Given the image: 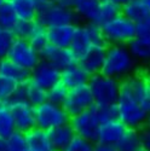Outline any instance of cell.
Listing matches in <instances>:
<instances>
[{"label": "cell", "mask_w": 150, "mask_h": 151, "mask_svg": "<svg viewBox=\"0 0 150 151\" xmlns=\"http://www.w3.org/2000/svg\"><path fill=\"white\" fill-rule=\"evenodd\" d=\"M138 62L130 53L125 45H109L105 50L104 63L101 74L119 81L137 73Z\"/></svg>", "instance_id": "obj_1"}, {"label": "cell", "mask_w": 150, "mask_h": 151, "mask_svg": "<svg viewBox=\"0 0 150 151\" xmlns=\"http://www.w3.org/2000/svg\"><path fill=\"white\" fill-rule=\"evenodd\" d=\"M119 117L118 120L128 129L139 131L144 127L148 114L139 106L133 97L120 87L119 98L116 102Z\"/></svg>", "instance_id": "obj_2"}, {"label": "cell", "mask_w": 150, "mask_h": 151, "mask_svg": "<svg viewBox=\"0 0 150 151\" xmlns=\"http://www.w3.org/2000/svg\"><path fill=\"white\" fill-rule=\"evenodd\" d=\"M87 87L92 94L93 103L98 106L116 104L120 91V81L105 76L103 74H94L90 76Z\"/></svg>", "instance_id": "obj_3"}, {"label": "cell", "mask_w": 150, "mask_h": 151, "mask_svg": "<svg viewBox=\"0 0 150 151\" xmlns=\"http://www.w3.org/2000/svg\"><path fill=\"white\" fill-rule=\"evenodd\" d=\"M107 45L127 46L136 37V24L122 15L116 16L101 26Z\"/></svg>", "instance_id": "obj_4"}, {"label": "cell", "mask_w": 150, "mask_h": 151, "mask_svg": "<svg viewBox=\"0 0 150 151\" xmlns=\"http://www.w3.org/2000/svg\"><path fill=\"white\" fill-rule=\"evenodd\" d=\"M34 119H35V127L51 131L59 126L69 123V116L62 105H57L53 103L46 102L34 108Z\"/></svg>", "instance_id": "obj_5"}, {"label": "cell", "mask_w": 150, "mask_h": 151, "mask_svg": "<svg viewBox=\"0 0 150 151\" xmlns=\"http://www.w3.org/2000/svg\"><path fill=\"white\" fill-rule=\"evenodd\" d=\"M35 22L45 28L59 27V26H78L81 23L79 17L75 15L71 9H67L59 6L57 4H52L44 10H39L36 12Z\"/></svg>", "instance_id": "obj_6"}, {"label": "cell", "mask_w": 150, "mask_h": 151, "mask_svg": "<svg viewBox=\"0 0 150 151\" xmlns=\"http://www.w3.org/2000/svg\"><path fill=\"white\" fill-rule=\"evenodd\" d=\"M120 87L126 90L139 104V106L149 114L150 112V80L148 74L137 71L136 74L120 81Z\"/></svg>", "instance_id": "obj_7"}, {"label": "cell", "mask_w": 150, "mask_h": 151, "mask_svg": "<svg viewBox=\"0 0 150 151\" xmlns=\"http://www.w3.org/2000/svg\"><path fill=\"white\" fill-rule=\"evenodd\" d=\"M69 124L75 135L96 143L97 132L101 124V120L97 114V106L93 104L91 108L82 111L81 114L70 117Z\"/></svg>", "instance_id": "obj_8"}, {"label": "cell", "mask_w": 150, "mask_h": 151, "mask_svg": "<svg viewBox=\"0 0 150 151\" xmlns=\"http://www.w3.org/2000/svg\"><path fill=\"white\" fill-rule=\"evenodd\" d=\"M9 60L27 70H33L40 62V56L29 45L28 40L15 39L6 57Z\"/></svg>", "instance_id": "obj_9"}, {"label": "cell", "mask_w": 150, "mask_h": 151, "mask_svg": "<svg viewBox=\"0 0 150 151\" xmlns=\"http://www.w3.org/2000/svg\"><path fill=\"white\" fill-rule=\"evenodd\" d=\"M93 104L94 103H93L92 94L87 85H85V86L76 87V88L69 90L66 100L62 104V108L64 109V111L67 112V115L69 117H73L81 114L82 111L87 110L89 108H91Z\"/></svg>", "instance_id": "obj_10"}, {"label": "cell", "mask_w": 150, "mask_h": 151, "mask_svg": "<svg viewBox=\"0 0 150 151\" xmlns=\"http://www.w3.org/2000/svg\"><path fill=\"white\" fill-rule=\"evenodd\" d=\"M29 80L36 86L41 87L43 90L47 91L61 82V70L52 65L51 63L40 59L36 67L30 70Z\"/></svg>", "instance_id": "obj_11"}, {"label": "cell", "mask_w": 150, "mask_h": 151, "mask_svg": "<svg viewBox=\"0 0 150 151\" xmlns=\"http://www.w3.org/2000/svg\"><path fill=\"white\" fill-rule=\"evenodd\" d=\"M11 114L14 116L16 131L26 133L35 127V119H34V108L27 103L26 100L19 102H11L7 103Z\"/></svg>", "instance_id": "obj_12"}, {"label": "cell", "mask_w": 150, "mask_h": 151, "mask_svg": "<svg viewBox=\"0 0 150 151\" xmlns=\"http://www.w3.org/2000/svg\"><path fill=\"white\" fill-rule=\"evenodd\" d=\"M40 59H44L52 65L58 68L61 71L66 68L78 64V59L75 57L69 48H61L52 45H47L43 51L39 53Z\"/></svg>", "instance_id": "obj_13"}, {"label": "cell", "mask_w": 150, "mask_h": 151, "mask_svg": "<svg viewBox=\"0 0 150 151\" xmlns=\"http://www.w3.org/2000/svg\"><path fill=\"white\" fill-rule=\"evenodd\" d=\"M127 128L119 120H110L99 124L96 143L115 145Z\"/></svg>", "instance_id": "obj_14"}, {"label": "cell", "mask_w": 150, "mask_h": 151, "mask_svg": "<svg viewBox=\"0 0 150 151\" xmlns=\"http://www.w3.org/2000/svg\"><path fill=\"white\" fill-rule=\"evenodd\" d=\"M105 50H107V47L92 46L89 51L78 60V64L89 74L90 76L94 74H99L102 70L103 63H104Z\"/></svg>", "instance_id": "obj_15"}, {"label": "cell", "mask_w": 150, "mask_h": 151, "mask_svg": "<svg viewBox=\"0 0 150 151\" xmlns=\"http://www.w3.org/2000/svg\"><path fill=\"white\" fill-rule=\"evenodd\" d=\"M90 75L87 74L79 64L71 65L61 71V83L66 86L68 90L76 88L80 86L87 85Z\"/></svg>", "instance_id": "obj_16"}, {"label": "cell", "mask_w": 150, "mask_h": 151, "mask_svg": "<svg viewBox=\"0 0 150 151\" xmlns=\"http://www.w3.org/2000/svg\"><path fill=\"white\" fill-rule=\"evenodd\" d=\"M74 32H75V26H71V24L46 28L48 44L61 48H69L71 39L74 36Z\"/></svg>", "instance_id": "obj_17"}, {"label": "cell", "mask_w": 150, "mask_h": 151, "mask_svg": "<svg viewBox=\"0 0 150 151\" xmlns=\"http://www.w3.org/2000/svg\"><path fill=\"white\" fill-rule=\"evenodd\" d=\"M27 142V147L33 151H56L51 140H50L48 132L34 127L33 129L24 133Z\"/></svg>", "instance_id": "obj_18"}, {"label": "cell", "mask_w": 150, "mask_h": 151, "mask_svg": "<svg viewBox=\"0 0 150 151\" xmlns=\"http://www.w3.org/2000/svg\"><path fill=\"white\" fill-rule=\"evenodd\" d=\"M0 76L17 85H22L30 79V71L18 67L17 64L5 58L1 59V63H0Z\"/></svg>", "instance_id": "obj_19"}, {"label": "cell", "mask_w": 150, "mask_h": 151, "mask_svg": "<svg viewBox=\"0 0 150 151\" xmlns=\"http://www.w3.org/2000/svg\"><path fill=\"white\" fill-rule=\"evenodd\" d=\"M91 47H92V44H91L90 37L87 35V32L84 27V23H80L78 26H75L74 36L71 39L70 46H69V50L71 51V53L79 60Z\"/></svg>", "instance_id": "obj_20"}, {"label": "cell", "mask_w": 150, "mask_h": 151, "mask_svg": "<svg viewBox=\"0 0 150 151\" xmlns=\"http://www.w3.org/2000/svg\"><path fill=\"white\" fill-rule=\"evenodd\" d=\"M101 1L98 0H76L73 11L81 23H96Z\"/></svg>", "instance_id": "obj_21"}, {"label": "cell", "mask_w": 150, "mask_h": 151, "mask_svg": "<svg viewBox=\"0 0 150 151\" xmlns=\"http://www.w3.org/2000/svg\"><path fill=\"white\" fill-rule=\"evenodd\" d=\"M48 137L56 151H63L66 146L75 137V133L71 129L70 124L67 123V124L59 126V127H56L51 131H48Z\"/></svg>", "instance_id": "obj_22"}, {"label": "cell", "mask_w": 150, "mask_h": 151, "mask_svg": "<svg viewBox=\"0 0 150 151\" xmlns=\"http://www.w3.org/2000/svg\"><path fill=\"white\" fill-rule=\"evenodd\" d=\"M121 15L128 18L134 24H138L150 16V11L143 5L141 0H131L121 6Z\"/></svg>", "instance_id": "obj_23"}, {"label": "cell", "mask_w": 150, "mask_h": 151, "mask_svg": "<svg viewBox=\"0 0 150 151\" xmlns=\"http://www.w3.org/2000/svg\"><path fill=\"white\" fill-rule=\"evenodd\" d=\"M15 15L21 21H35L36 5L34 0H7Z\"/></svg>", "instance_id": "obj_24"}, {"label": "cell", "mask_w": 150, "mask_h": 151, "mask_svg": "<svg viewBox=\"0 0 150 151\" xmlns=\"http://www.w3.org/2000/svg\"><path fill=\"white\" fill-rule=\"evenodd\" d=\"M114 146L116 151H141L142 146L139 131L127 128Z\"/></svg>", "instance_id": "obj_25"}, {"label": "cell", "mask_w": 150, "mask_h": 151, "mask_svg": "<svg viewBox=\"0 0 150 151\" xmlns=\"http://www.w3.org/2000/svg\"><path fill=\"white\" fill-rule=\"evenodd\" d=\"M23 88H24V99H26V102L29 103L33 108L45 103L47 100L46 91L43 90L41 87L36 86L30 80L23 83Z\"/></svg>", "instance_id": "obj_26"}, {"label": "cell", "mask_w": 150, "mask_h": 151, "mask_svg": "<svg viewBox=\"0 0 150 151\" xmlns=\"http://www.w3.org/2000/svg\"><path fill=\"white\" fill-rule=\"evenodd\" d=\"M15 132H16V126L9 105L0 104V138L1 139H7Z\"/></svg>", "instance_id": "obj_27"}, {"label": "cell", "mask_w": 150, "mask_h": 151, "mask_svg": "<svg viewBox=\"0 0 150 151\" xmlns=\"http://www.w3.org/2000/svg\"><path fill=\"white\" fill-rule=\"evenodd\" d=\"M127 48L137 62L150 63V42L134 37L127 45Z\"/></svg>", "instance_id": "obj_28"}, {"label": "cell", "mask_w": 150, "mask_h": 151, "mask_svg": "<svg viewBox=\"0 0 150 151\" xmlns=\"http://www.w3.org/2000/svg\"><path fill=\"white\" fill-rule=\"evenodd\" d=\"M119 15H121V7L110 1V0H104V1H101V4H99L96 24L102 26L105 22L115 18Z\"/></svg>", "instance_id": "obj_29"}, {"label": "cell", "mask_w": 150, "mask_h": 151, "mask_svg": "<svg viewBox=\"0 0 150 151\" xmlns=\"http://www.w3.org/2000/svg\"><path fill=\"white\" fill-rule=\"evenodd\" d=\"M28 42L38 53H40L48 45L46 28L40 26L39 23H35V27H34L30 36L28 37Z\"/></svg>", "instance_id": "obj_30"}, {"label": "cell", "mask_w": 150, "mask_h": 151, "mask_svg": "<svg viewBox=\"0 0 150 151\" xmlns=\"http://www.w3.org/2000/svg\"><path fill=\"white\" fill-rule=\"evenodd\" d=\"M17 21L18 18L16 17L14 10H12L9 3H6L3 7H0V29L11 32Z\"/></svg>", "instance_id": "obj_31"}, {"label": "cell", "mask_w": 150, "mask_h": 151, "mask_svg": "<svg viewBox=\"0 0 150 151\" xmlns=\"http://www.w3.org/2000/svg\"><path fill=\"white\" fill-rule=\"evenodd\" d=\"M84 27L87 32V35L90 37V41L92 46H98V47H108L104 36L101 29V26H98L96 23H84Z\"/></svg>", "instance_id": "obj_32"}, {"label": "cell", "mask_w": 150, "mask_h": 151, "mask_svg": "<svg viewBox=\"0 0 150 151\" xmlns=\"http://www.w3.org/2000/svg\"><path fill=\"white\" fill-rule=\"evenodd\" d=\"M68 92H69V90L67 88L66 86H63L59 82L56 86L51 87L50 90L46 91L47 102L57 104V105H62V104H63V102L66 100V98H67Z\"/></svg>", "instance_id": "obj_33"}, {"label": "cell", "mask_w": 150, "mask_h": 151, "mask_svg": "<svg viewBox=\"0 0 150 151\" xmlns=\"http://www.w3.org/2000/svg\"><path fill=\"white\" fill-rule=\"evenodd\" d=\"M35 21H21L18 19L17 23L15 24L14 29H12V34L16 39H23L28 40V37L30 36L34 27H35Z\"/></svg>", "instance_id": "obj_34"}, {"label": "cell", "mask_w": 150, "mask_h": 151, "mask_svg": "<svg viewBox=\"0 0 150 151\" xmlns=\"http://www.w3.org/2000/svg\"><path fill=\"white\" fill-rule=\"evenodd\" d=\"M5 144H6L7 151H26L28 149L24 133L18 131H16L7 139H5Z\"/></svg>", "instance_id": "obj_35"}, {"label": "cell", "mask_w": 150, "mask_h": 151, "mask_svg": "<svg viewBox=\"0 0 150 151\" xmlns=\"http://www.w3.org/2000/svg\"><path fill=\"white\" fill-rule=\"evenodd\" d=\"M93 147H94L93 142L75 135L63 151H93Z\"/></svg>", "instance_id": "obj_36"}, {"label": "cell", "mask_w": 150, "mask_h": 151, "mask_svg": "<svg viewBox=\"0 0 150 151\" xmlns=\"http://www.w3.org/2000/svg\"><path fill=\"white\" fill-rule=\"evenodd\" d=\"M17 83L0 76V104H6L17 88Z\"/></svg>", "instance_id": "obj_37"}, {"label": "cell", "mask_w": 150, "mask_h": 151, "mask_svg": "<svg viewBox=\"0 0 150 151\" xmlns=\"http://www.w3.org/2000/svg\"><path fill=\"white\" fill-rule=\"evenodd\" d=\"M16 37L12 32L0 29V59H5Z\"/></svg>", "instance_id": "obj_38"}, {"label": "cell", "mask_w": 150, "mask_h": 151, "mask_svg": "<svg viewBox=\"0 0 150 151\" xmlns=\"http://www.w3.org/2000/svg\"><path fill=\"white\" fill-rule=\"evenodd\" d=\"M97 106V114L98 117L102 122H107L110 120H118L119 117V111H118V106L116 104L112 105H107V106Z\"/></svg>", "instance_id": "obj_39"}, {"label": "cell", "mask_w": 150, "mask_h": 151, "mask_svg": "<svg viewBox=\"0 0 150 151\" xmlns=\"http://www.w3.org/2000/svg\"><path fill=\"white\" fill-rule=\"evenodd\" d=\"M136 37L150 42V16L145 21L136 24Z\"/></svg>", "instance_id": "obj_40"}, {"label": "cell", "mask_w": 150, "mask_h": 151, "mask_svg": "<svg viewBox=\"0 0 150 151\" xmlns=\"http://www.w3.org/2000/svg\"><path fill=\"white\" fill-rule=\"evenodd\" d=\"M139 137H141V146L143 151H150V128L143 127L139 129Z\"/></svg>", "instance_id": "obj_41"}, {"label": "cell", "mask_w": 150, "mask_h": 151, "mask_svg": "<svg viewBox=\"0 0 150 151\" xmlns=\"http://www.w3.org/2000/svg\"><path fill=\"white\" fill-rule=\"evenodd\" d=\"M93 151H116L114 145H108V144H101V143H94Z\"/></svg>", "instance_id": "obj_42"}, {"label": "cell", "mask_w": 150, "mask_h": 151, "mask_svg": "<svg viewBox=\"0 0 150 151\" xmlns=\"http://www.w3.org/2000/svg\"><path fill=\"white\" fill-rule=\"evenodd\" d=\"M35 5H36V11L39 10H44L46 7H48L50 5H52L55 1L53 0H34Z\"/></svg>", "instance_id": "obj_43"}, {"label": "cell", "mask_w": 150, "mask_h": 151, "mask_svg": "<svg viewBox=\"0 0 150 151\" xmlns=\"http://www.w3.org/2000/svg\"><path fill=\"white\" fill-rule=\"evenodd\" d=\"M53 1H55V4H57L59 6H63V7L73 10L75 3H76V0H53Z\"/></svg>", "instance_id": "obj_44"}, {"label": "cell", "mask_w": 150, "mask_h": 151, "mask_svg": "<svg viewBox=\"0 0 150 151\" xmlns=\"http://www.w3.org/2000/svg\"><path fill=\"white\" fill-rule=\"evenodd\" d=\"M110 1H112L114 4H116V5H119V6L121 7V6H123L125 4H127L128 1H131V0H110Z\"/></svg>", "instance_id": "obj_45"}, {"label": "cell", "mask_w": 150, "mask_h": 151, "mask_svg": "<svg viewBox=\"0 0 150 151\" xmlns=\"http://www.w3.org/2000/svg\"><path fill=\"white\" fill-rule=\"evenodd\" d=\"M0 151H7L6 144H5V139H1V138H0Z\"/></svg>", "instance_id": "obj_46"}, {"label": "cell", "mask_w": 150, "mask_h": 151, "mask_svg": "<svg viewBox=\"0 0 150 151\" xmlns=\"http://www.w3.org/2000/svg\"><path fill=\"white\" fill-rule=\"evenodd\" d=\"M141 1L143 3V5L150 11V0H141Z\"/></svg>", "instance_id": "obj_47"}, {"label": "cell", "mask_w": 150, "mask_h": 151, "mask_svg": "<svg viewBox=\"0 0 150 151\" xmlns=\"http://www.w3.org/2000/svg\"><path fill=\"white\" fill-rule=\"evenodd\" d=\"M144 127L150 128V112H149L148 116H146V120H145V124H144Z\"/></svg>", "instance_id": "obj_48"}, {"label": "cell", "mask_w": 150, "mask_h": 151, "mask_svg": "<svg viewBox=\"0 0 150 151\" xmlns=\"http://www.w3.org/2000/svg\"><path fill=\"white\" fill-rule=\"evenodd\" d=\"M7 3V0H0V7H3Z\"/></svg>", "instance_id": "obj_49"}, {"label": "cell", "mask_w": 150, "mask_h": 151, "mask_svg": "<svg viewBox=\"0 0 150 151\" xmlns=\"http://www.w3.org/2000/svg\"><path fill=\"white\" fill-rule=\"evenodd\" d=\"M148 78H149V80H150V71L148 73Z\"/></svg>", "instance_id": "obj_50"}, {"label": "cell", "mask_w": 150, "mask_h": 151, "mask_svg": "<svg viewBox=\"0 0 150 151\" xmlns=\"http://www.w3.org/2000/svg\"><path fill=\"white\" fill-rule=\"evenodd\" d=\"M26 151H33V150H30V149H27V150H26Z\"/></svg>", "instance_id": "obj_51"}, {"label": "cell", "mask_w": 150, "mask_h": 151, "mask_svg": "<svg viewBox=\"0 0 150 151\" xmlns=\"http://www.w3.org/2000/svg\"><path fill=\"white\" fill-rule=\"evenodd\" d=\"M98 1H104V0H98Z\"/></svg>", "instance_id": "obj_52"}, {"label": "cell", "mask_w": 150, "mask_h": 151, "mask_svg": "<svg viewBox=\"0 0 150 151\" xmlns=\"http://www.w3.org/2000/svg\"><path fill=\"white\" fill-rule=\"evenodd\" d=\"M0 63H1V59H0Z\"/></svg>", "instance_id": "obj_53"}]
</instances>
